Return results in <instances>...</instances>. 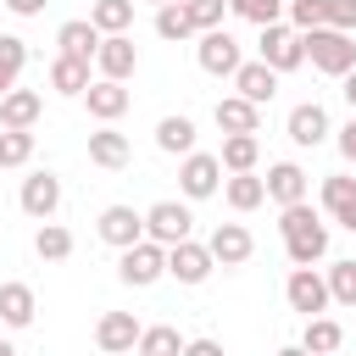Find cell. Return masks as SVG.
Instances as JSON below:
<instances>
[{
	"instance_id": "3",
	"label": "cell",
	"mask_w": 356,
	"mask_h": 356,
	"mask_svg": "<svg viewBox=\"0 0 356 356\" xmlns=\"http://www.w3.org/2000/svg\"><path fill=\"white\" fill-rule=\"evenodd\" d=\"M161 273H167V245H156V239L128 245V250H122V261H117V278H122V284H134V289L156 284Z\"/></svg>"
},
{
	"instance_id": "39",
	"label": "cell",
	"mask_w": 356,
	"mask_h": 356,
	"mask_svg": "<svg viewBox=\"0 0 356 356\" xmlns=\"http://www.w3.org/2000/svg\"><path fill=\"white\" fill-rule=\"evenodd\" d=\"M323 22L339 33H356V0H323Z\"/></svg>"
},
{
	"instance_id": "43",
	"label": "cell",
	"mask_w": 356,
	"mask_h": 356,
	"mask_svg": "<svg viewBox=\"0 0 356 356\" xmlns=\"http://www.w3.org/2000/svg\"><path fill=\"white\" fill-rule=\"evenodd\" d=\"M50 0H6V11H17V17H39Z\"/></svg>"
},
{
	"instance_id": "45",
	"label": "cell",
	"mask_w": 356,
	"mask_h": 356,
	"mask_svg": "<svg viewBox=\"0 0 356 356\" xmlns=\"http://www.w3.org/2000/svg\"><path fill=\"white\" fill-rule=\"evenodd\" d=\"M278 356H312V350H306V345H284Z\"/></svg>"
},
{
	"instance_id": "28",
	"label": "cell",
	"mask_w": 356,
	"mask_h": 356,
	"mask_svg": "<svg viewBox=\"0 0 356 356\" xmlns=\"http://www.w3.org/2000/svg\"><path fill=\"white\" fill-rule=\"evenodd\" d=\"M300 345H306L312 356H334V350L345 345V328H339L334 317H306V334H300Z\"/></svg>"
},
{
	"instance_id": "17",
	"label": "cell",
	"mask_w": 356,
	"mask_h": 356,
	"mask_svg": "<svg viewBox=\"0 0 356 356\" xmlns=\"http://www.w3.org/2000/svg\"><path fill=\"white\" fill-rule=\"evenodd\" d=\"M289 139H295L300 150L323 145V139H328V111H323L317 100H300V106L289 111Z\"/></svg>"
},
{
	"instance_id": "10",
	"label": "cell",
	"mask_w": 356,
	"mask_h": 356,
	"mask_svg": "<svg viewBox=\"0 0 356 356\" xmlns=\"http://www.w3.org/2000/svg\"><path fill=\"white\" fill-rule=\"evenodd\" d=\"M206 250H211L222 267H245V261H250V250H256V239H250V228H245V222H217V228H211V239H206Z\"/></svg>"
},
{
	"instance_id": "4",
	"label": "cell",
	"mask_w": 356,
	"mask_h": 356,
	"mask_svg": "<svg viewBox=\"0 0 356 356\" xmlns=\"http://www.w3.org/2000/svg\"><path fill=\"white\" fill-rule=\"evenodd\" d=\"M189 228H195V217H189V206H178V200H156L150 211H145V239H156V245H184L189 239Z\"/></svg>"
},
{
	"instance_id": "33",
	"label": "cell",
	"mask_w": 356,
	"mask_h": 356,
	"mask_svg": "<svg viewBox=\"0 0 356 356\" xmlns=\"http://www.w3.org/2000/svg\"><path fill=\"white\" fill-rule=\"evenodd\" d=\"M33 250H39L44 261H67V256H72V234H67L61 222H44V228L33 234Z\"/></svg>"
},
{
	"instance_id": "36",
	"label": "cell",
	"mask_w": 356,
	"mask_h": 356,
	"mask_svg": "<svg viewBox=\"0 0 356 356\" xmlns=\"http://www.w3.org/2000/svg\"><path fill=\"white\" fill-rule=\"evenodd\" d=\"M328 295L356 312V261H334V267H328Z\"/></svg>"
},
{
	"instance_id": "35",
	"label": "cell",
	"mask_w": 356,
	"mask_h": 356,
	"mask_svg": "<svg viewBox=\"0 0 356 356\" xmlns=\"http://www.w3.org/2000/svg\"><path fill=\"white\" fill-rule=\"evenodd\" d=\"M156 33H161V39H189L195 22H189V11L172 0V6H156Z\"/></svg>"
},
{
	"instance_id": "7",
	"label": "cell",
	"mask_w": 356,
	"mask_h": 356,
	"mask_svg": "<svg viewBox=\"0 0 356 356\" xmlns=\"http://www.w3.org/2000/svg\"><path fill=\"white\" fill-rule=\"evenodd\" d=\"M139 334H145V323H139L134 312H100V323H95V345H100L106 356L139 350Z\"/></svg>"
},
{
	"instance_id": "1",
	"label": "cell",
	"mask_w": 356,
	"mask_h": 356,
	"mask_svg": "<svg viewBox=\"0 0 356 356\" xmlns=\"http://www.w3.org/2000/svg\"><path fill=\"white\" fill-rule=\"evenodd\" d=\"M278 234H284V250H289L295 267H312V261L328 256V222H323L306 200H295V206L278 211Z\"/></svg>"
},
{
	"instance_id": "46",
	"label": "cell",
	"mask_w": 356,
	"mask_h": 356,
	"mask_svg": "<svg viewBox=\"0 0 356 356\" xmlns=\"http://www.w3.org/2000/svg\"><path fill=\"white\" fill-rule=\"evenodd\" d=\"M0 356H17V350H11V345H6V339H0Z\"/></svg>"
},
{
	"instance_id": "31",
	"label": "cell",
	"mask_w": 356,
	"mask_h": 356,
	"mask_svg": "<svg viewBox=\"0 0 356 356\" xmlns=\"http://www.w3.org/2000/svg\"><path fill=\"white\" fill-rule=\"evenodd\" d=\"M22 61H28V39H17V33H0V95H11V89H17V72H22Z\"/></svg>"
},
{
	"instance_id": "14",
	"label": "cell",
	"mask_w": 356,
	"mask_h": 356,
	"mask_svg": "<svg viewBox=\"0 0 356 356\" xmlns=\"http://www.w3.org/2000/svg\"><path fill=\"white\" fill-rule=\"evenodd\" d=\"M56 206H61V178H56V172H33V178H22V211H28V217L50 222Z\"/></svg>"
},
{
	"instance_id": "37",
	"label": "cell",
	"mask_w": 356,
	"mask_h": 356,
	"mask_svg": "<svg viewBox=\"0 0 356 356\" xmlns=\"http://www.w3.org/2000/svg\"><path fill=\"white\" fill-rule=\"evenodd\" d=\"M228 11L245 17V22H256V28H267V22L284 17V0H228Z\"/></svg>"
},
{
	"instance_id": "29",
	"label": "cell",
	"mask_w": 356,
	"mask_h": 356,
	"mask_svg": "<svg viewBox=\"0 0 356 356\" xmlns=\"http://www.w3.org/2000/svg\"><path fill=\"white\" fill-rule=\"evenodd\" d=\"M156 145H161L167 156H189V150H195V122H189V117H161V122H156Z\"/></svg>"
},
{
	"instance_id": "13",
	"label": "cell",
	"mask_w": 356,
	"mask_h": 356,
	"mask_svg": "<svg viewBox=\"0 0 356 356\" xmlns=\"http://www.w3.org/2000/svg\"><path fill=\"white\" fill-rule=\"evenodd\" d=\"M100 239L117 245V250L139 245V239H145V211H134V206H106V211H100Z\"/></svg>"
},
{
	"instance_id": "40",
	"label": "cell",
	"mask_w": 356,
	"mask_h": 356,
	"mask_svg": "<svg viewBox=\"0 0 356 356\" xmlns=\"http://www.w3.org/2000/svg\"><path fill=\"white\" fill-rule=\"evenodd\" d=\"M289 22L306 33V28H323V0H289Z\"/></svg>"
},
{
	"instance_id": "15",
	"label": "cell",
	"mask_w": 356,
	"mask_h": 356,
	"mask_svg": "<svg viewBox=\"0 0 356 356\" xmlns=\"http://www.w3.org/2000/svg\"><path fill=\"white\" fill-rule=\"evenodd\" d=\"M323 211H328L339 228H350V234H356V178H345V172L323 178Z\"/></svg>"
},
{
	"instance_id": "20",
	"label": "cell",
	"mask_w": 356,
	"mask_h": 356,
	"mask_svg": "<svg viewBox=\"0 0 356 356\" xmlns=\"http://www.w3.org/2000/svg\"><path fill=\"white\" fill-rule=\"evenodd\" d=\"M217 128L222 134H256L261 128V106L245 100V95H228V100H217Z\"/></svg>"
},
{
	"instance_id": "18",
	"label": "cell",
	"mask_w": 356,
	"mask_h": 356,
	"mask_svg": "<svg viewBox=\"0 0 356 356\" xmlns=\"http://www.w3.org/2000/svg\"><path fill=\"white\" fill-rule=\"evenodd\" d=\"M83 100H89V117H95V122H117V117L128 111V89H122L117 78L89 83V89H83Z\"/></svg>"
},
{
	"instance_id": "30",
	"label": "cell",
	"mask_w": 356,
	"mask_h": 356,
	"mask_svg": "<svg viewBox=\"0 0 356 356\" xmlns=\"http://www.w3.org/2000/svg\"><path fill=\"white\" fill-rule=\"evenodd\" d=\"M89 22H95L100 33H128V22H134V0H95V6H89Z\"/></svg>"
},
{
	"instance_id": "2",
	"label": "cell",
	"mask_w": 356,
	"mask_h": 356,
	"mask_svg": "<svg viewBox=\"0 0 356 356\" xmlns=\"http://www.w3.org/2000/svg\"><path fill=\"white\" fill-rule=\"evenodd\" d=\"M300 44H306V61L317 67V72H328V78H345L350 67H356V44H350V33H339V28H306L300 33Z\"/></svg>"
},
{
	"instance_id": "48",
	"label": "cell",
	"mask_w": 356,
	"mask_h": 356,
	"mask_svg": "<svg viewBox=\"0 0 356 356\" xmlns=\"http://www.w3.org/2000/svg\"><path fill=\"white\" fill-rule=\"evenodd\" d=\"M0 6H6V0H0Z\"/></svg>"
},
{
	"instance_id": "8",
	"label": "cell",
	"mask_w": 356,
	"mask_h": 356,
	"mask_svg": "<svg viewBox=\"0 0 356 356\" xmlns=\"http://www.w3.org/2000/svg\"><path fill=\"white\" fill-rule=\"evenodd\" d=\"M217 184H222V161L206 156V150H189L184 167H178V189L189 200H206V195H217Z\"/></svg>"
},
{
	"instance_id": "16",
	"label": "cell",
	"mask_w": 356,
	"mask_h": 356,
	"mask_svg": "<svg viewBox=\"0 0 356 356\" xmlns=\"http://www.w3.org/2000/svg\"><path fill=\"white\" fill-rule=\"evenodd\" d=\"M100 39H106V33H100L89 17H72V22H61V28H56V44H61V56H78V61H95Z\"/></svg>"
},
{
	"instance_id": "12",
	"label": "cell",
	"mask_w": 356,
	"mask_h": 356,
	"mask_svg": "<svg viewBox=\"0 0 356 356\" xmlns=\"http://www.w3.org/2000/svg\"><path fill=\"white\" fill-rule=\"evenodd\" d=\"M95 67H100V78H134V67H139V50H134V39L128 33H106L100 39V50H95Z\"/></svg>"
},
{
	"instance_id": "5",
	"label": "cell",
	"mask_w": 356,
	"mask_h": 356,
	"mask_svg": "<svg viewBox=\"0 0 356 356\" xmlns=\"http://www.w3.org/2000/svg\"><path fill=\"white\" fill-rule=\"evenodd\" d=\"M261 61H267L273 72H295V67L306 61L300 33H295V28H284V22H267V28H261Z\"/></svg>"
},
{
	"instance_id": "26",
	"label": "cell",
	"mask_w": 356,
	"mask_h": 356,
	"mask_svg": "<svg viewBox=\"0 0 356 356\" xmlns=\"http://www.w3.org/2000/svg\"><path fill=\"white\" fill-rule=\"evenodd\" d=\"M256 156H261V139H256V134H228L217 161H222L228 172H256Z\"/></svg>"
},
{
	"instance_id": "9",
	"label": "cell",
	"mask_w": 356,
	"mask_h": 356,
	"mask_svg": "<svg viewBox=\"0 0 356 356\" xmlns=\"http://www.w3.org/2000/svg\"><path fill=\"white\" fill-rule=\"evenodd\" d=\"M284 300H289L295 312H306V317H323V306H328L334 295H328V278H317L312 267H295L289 284H284Z\"/></svg>"
},
{
	"instance_id": "41",
	"label": "cell",
	"mask_w": 356,
	"mask_h": 356,
	"mask_svg": "<svg viewBox=\"0 0 356 356\" xmlns=\"http://www.w3.org/2000/svg\"><path fill=\"white\" fill-rule=\"evenodd\" d=\"M184 356H222L217 339H184Z\"/></svg>"
},
{
	"instance_id": "38",
	"label": "cell",
	"mask_w": 356,
	"mask_h": 356,
	"mask_svg": "<svg viewBox=\"0 0 356 356\" xmlns=\"http://www.w3.org/2000/svg\"><path fill=\"white\" fill-rule=\"evenodd\" d=\"M184 11H189V22H195V33H206V28H222L228 0H184Z\"/></svg>"
},
{
	"instance_id": "11",
	"label": "cell",
	"mask_w": 356,
	"mask_h": 356,
	"mask_svg": "<svg viewBox=\"0 0 356 356\" xmlns=\"http://www.w3.org/2000/svg\"><path fill=\"white\" fill-rule=\"evenodd\" d=\"M211 267H217V256H211L206 245H195V239H184V245L167 250V273H172L178 284H206Z\"/></svg>"
},
{
	"instance_id": "27",
	"label": "cell",
	"mask_w": 356,
	"mask_h": 356,
	"mask_svg": "<svg viewBox=\"0 0 356 356\" xmlns=\"http://www.w3.org/2000/svg\"><path fill=\"white\" fill-rule=\"evenodd\" d=\"M222 195H228L234 211H256V206L267 200V178H256V172H234V178L222 184Z\"/></svg>"
},
{
	"instance_id": "44",
	"label": "cell",
	"mask_w": 356,
	"mask_h": 356,
	"mask_svg": "<svg viewBox=\"0 0 356 356\" xmlns=\"http://www.w3.org/2000/svg\"><path fill=\"white\" fill-rule=\"evenodd\" d=\"M339 95H345V100H350V111H356V67L339 78Z\"/></svg>"
},
{
	"instance_id": "42",
	"label": "cell",
	"mask_w": 356,
	"mask_h": 356,
	"mask_svg": "<svg viewBox=\"0 0 356 356\" xmlns=\"http://www.w3.org/2000/svg\"><path fill=\"white\" fill-rule=\"evenodd\" d=\"M339 156H345V161H356V117L339 128Z\"/></svg>"
},
{
	"instance_id": "19",
	"label": "cell",
	"mask_w": 356,
	"mask_h": 356,
	"mask_svg": "<svg viewBox=\"0 0 356 356\" xmlns=\"http://www.w3.org/2000/svg\"><path fill=\"white\" fill-rule=\"evenodd\" d=\"M234 89H239L245 100H256V106H267V100L278 95V72H273L267 61H245V67L234 72Z\"/></svg>"
},
{
	"instance_id": "24",
	"label": "cell",
	"mask_w": 356,
	"mask_h": 356,
	"mask_svg": "<svg viewBox=\"0 0 356 356\" xmlns=\"http://www.w3.org/2000/svg\"><path fill=\"white\" fill-rule=\"evenodd\" d=\"M0 323L6 328H28L33 323V289L28 284H0Z\"/></svg>"
},
{
	"instance_id": "21",
	"label": "cell",
	"mask_w": 356,
	"mask_h": 356,
	"mask_svg": "<svg viewBox=\"0 0 356 356\" xmlns=\"http://www.w3.org/2000/svg\"><path fill=\"white\" fill-rule=\"evenodd\" d=\"M267 200H278V206L306 200V172H300L295 161H273V167H267Z\"/></svg>"
},
{
	"instance_id": "23",
	"label": "cell",
	"mask_w": 356,
	"mask_h": 356,
	"mask_svg": "<svg viewBox=\"0 0 356 356\" xmlns=\"http://www.w3.org/2000/svg\"><path fill=\"white\" fill-rule=\"evenodd\" d=\"M128 156H134V150H128V134H117L111 122L89 134V161H95V167H128Z\"/></svg>"
},
{
	"instance_id": "6",
	"label": "cell",
	"mask_w": 356,
	"mask_h": 356,
	"mask_svg": "<svg viewBox=\"0 0 356 356\" xmlns=\"http://www.w3.org/2000/svg\"><path fill=\"white\" fill-rule=\"evenodd\" d=\"M195 56H200V67L217 72V78H234V72L245 67V61H239V39H234L228 28H206L200 44H195Z\"/></svg>"
},
{
	"instance_id": "25",
	"label": "cell",
	"mask_w": 356,
	"mask_h": 356,
	"mask_svg": "<svg viewBox=\"0 0 356 356\" xmlns=\"http://www.w3.org/2000/svg\"><path fill=\"white\" fill-rule=\"evenodd\" d=\"M50 89H56V95H83V89H89V61L56 56V61H50Z\"/></svg>"
},
{
	"instance_id": "22",
	"label": "cell",
	"mask_w": 356,
	"mask_h": 356,
	"mask_svg": "<svg viewBox=\"0 0 356 356\" xmlns=\"http://www.w3.org/2000/svg\"><path fill=\"white\" fill-rule=\"evenodd\" d=\"M39 111H44V100H39L33 89H11V95H0V128H33Z\"/></svg>"
},
{
	"instance_id": "32",
	"label": "cell",
	"mask_w": 356,
	"mask_h": 356,
	"mask_svg": "<svg viewBox=\"0 0 356 356\" xmlns=\"http://www.w3.org/2000/svg\"><path fill=\"white\" fill-rule=\"evenodd\" d=\"M139 356H184V334L172 323H156L139 334Z\"/></svg>"
},
{
	"instance_id": "34",
	"label": "cell",
	"mask_w": 356,
	"mask_h": 356,
	"mask_svg": "<svg viewBox=\"0 0 356 356\" xmlns=\"http://www.w3.org/2000/svg\"><path fill=\"white\" fill-rule=\"evenodd\" d=\"M33 156V128H0V167H22Z\"/></svg>"
},
{
	"instance_id": "47",
	"label": "cell",
	"mask_w": 356,
	"mask_h": 356,
	"mask_svg": "<svg viewBox=\"0 0 356 356\" xmlns=\"http://www.w3.org/2000/svg\"><path fill=\"white\" fill-rule=\"evenodd\" d=\"M150 6H172V0H150Z\"/></svg>"
}]
</instances>
